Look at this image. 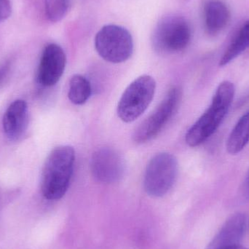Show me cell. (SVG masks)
<instances>
[{"instance_id":"6da1fadb","label":"cell","mask_w":249,"mask_h":249,"mask_svg":"<svg viewBox=\"0 0 249 249\" xmlns=\"http://www.w3.org/2000/svg\"><path fill=\"white\" fill-rule=\"evenodd\" d=\"M233 83L225 80L218 86L207 110L189 129L186 142L192 147L204 143L219 128L232 105L235 96Z\"/></svg>"},{"instance_id":"7a4b0ae2","label":"cell","mask_w":249,"mask_h":249,"mask_svg":"<svg viewBox=\"0 0 249 249\" xmlns=\"http://www.w3.org/2000/svg\"><path fill=\"white\" fill-rule=\"evenodd\" d=\"M75 162V152L70 146L55 147L45 161L41 189L45 198L56 200L64 197L70 187Z\"/></svg>"},{"instance_id":"3957f363","label":"cell","mask_w":249,"mask_h":249,"mask_svg":"<svg viewBox=\"0 0 249 249\" xmlns=\"http://www.w3.org/2000/svg\"><path fill=\"white\" fill-rule=\"evenodd\" d=\"M191 38L192 29L188 21L179 15L168 14L157 23L152 42L158 52L174 53L185 49Z\"/></svg>"},{"instance_id":"277c9868","label":"cell","mask_w":249,"mask_h":249,"mask_svg":"<svg viewBox=\"0 0 249 249\" xmlns=\"http://www.w3.org/2000/svg\"><path fill=\"white\" fill-rule=\"evenodd\" d=\"M95 48L105 61L119 64L131 56L133 52V37L124 26L105 25L95 36Z\"/></svg>"},{"instance_id":"5b68a950","label":"cell","mask_w":249,"mask_h":249,"mask_svg":"<svg viewBox=\"0 0 249 249\" xmlns=\"http://www.w3.org/2000/svg\"><path fill=\"white\" fill-rule=\"evenodd\" d=\"M156 89L155 79L143 75L132 82L124 90L118 106V115L124 123L139 118L152 102Z\"/></svg>"},{"instance_id":"8992f818","label":"cell","mask_w":249,"mask_h":249,"mask_svg":"<svg viewBox=\"0 0 249 249\" xmlns=\"http://www.w3.org/2000/svg\"><path fill=\"white\" fill-rule=\"evenodd\" d=\"M177 174V158L167 152L158 154L146 166L143 178L145 191L152 197H162L172 188Z\"/></svg>"},{"instance_id":"52a82bcc","label":"cell","mask_w":249,"mask_h":249,"mask_svg":"<svg viewBox=\"0 0 249 249\" xmlns=\"http://www.w3.org/2000/svg\"><path fill=\"white\" fill-rule=\"evenodd\" d=\"M181 99V89L178 87L172 88L153 113L151 114L135 130L133 141L136 143H145L158 136L175 115Z\"/></svg>"},{"instance_id":"ba28073f","label":"cell","mask_w":249,"mask_h":249,"mask_svg":"<svg viewBox=\"0 0 249 249\" xmlns=\"http://www.w3.org/2000/svg\"><path fill=\"white\" fill-rule=\"evenodd\" d=\"M90 170L98 181L112 184L120 181L124 177V159L115 149L107 146L101 147L92 155Z\"/></svg>"},{"instance_id":"9c48e42d","label":"cell","mask_w":249,"mask_h":249,"mask_svg":"<svg viewBox=\"0 0 249 249\" xmlns=\"http://www.w3.org/2000/svg\"><path fill=\"white\" fill-rule=\"evenodd\" d=\"M65 53L61 46L49 44L42 52L38 69V80L42 86L51 87L59 81L66 67Z\"/></svg>"},{"instance_id":"30bf717a","label":"cell","mask_w":249,"mask_h":249,"mask_svg":"<svg viewBox=\"0 0 249 249\" xmlns=\"http://www.w3.org/2000/svg\"><path fill=\"white\" fill-rule=\"evenodd\" d=\"M247 227V219L243 213L231 216L224 224L216 236L206 249H230L240 246Z\"/></svg>"},{"instance_id":"8fae6325","label":"cell","mask_w":249,"mask_h":249,"mask_svg":"<svg viewBox=\"0 0 249 249\" xmlns=\"http://www.w3.org/2000/svg\"><path fill=\"white\" fill-rule=\"evenodd\" d=\"M28 122V107L23 100H16L7 108L3 117V129L7 138L16 140L24 133Z\"/></svg>"},{"instance_id":"7c38bea8","label":"cell","mask_w":249,"mask_h":249,"mask_svg":"<svg viewBox=\"0 0 249 249\" xmlns=\"http://www.w3.org/2000/svg\"><path fill=\"white\" fill-rule=\"evenodd\" d=\"M203 19L209 35H217L229 23L231 12L225 3L220 0H208L203 7Z\"/></svg>"},{"instance_id":"4fadbf2b","label":"cell","mask_w":249,"mask_h":249,"mask_svg":"<svg viewBox=\"0 0 249 249\" xmlns=\"http://www.w3.org/2000/svg\"><path fill=\"white\" fill-rule=\"evenodd\" d=\"M249 143V110L246 112L232 129L227 141L228 153L237 155Z\"/></svg>"},{"instance_id":"5bb4252c","label":"cell","mask_w":249,"mask_h":249,"mask_svg":"<svg viewBox=\"0 0 249 249\" xmlns=\"http://www.w3.org/2000/svg\"><path fill=\"white\" fill-rule=\"evenodd\" d=\"M249 48V20L241 28L219 61L220 67L228 65Z\"/></svg>"},{"instance_id":"9a60e30c","label":"cell","mask_w":249,"mask_h":249,"mask_svg":"<svg viewBox=\"0 0 249 249\" xmlns=\"http://www.w3.org/2000/svg\"><path fill=\"white\" fill-rule=\"evenodd\" d=\"M90 82L84 76L75 74L71 77L69 87L68 97L76 105H84L91 96Z\"/></svg>"},{"instance_id":"2e32d148","label":"cell","mask_w":249,"mask_h":249,"mask_svg":"<svg viewBox=\"0 0 249 249\" xmlns=\"http://www.w3.org/2000/svg\"><path fill=\"white\" fill-rule=\"evenodd\" d=\"M45 13L51 22L60 21L68 13L70 0H45Z\"/></svg>"},{"instance_id":"e0dca14e","label":"cell","mask_w":249,"mask_h":249,"mask_svg":"<svg viewBox=\"0 0 249 249\" xmlns=\"http://www.w3.org/2000/svg\"><path fill=\"white\" fill-rule=\"evenodd\" d=\"M12 6L10 0H0V23L10 18Z\"/></svg>"},{"instance_id":"ac0fdd59","label":"cell","mask_w":249,"mask_h":249,"mask_svg":"<svg viewBox=\"0 0 249 249\" xmlns=\"http://www.w3.org/2000/svg\"><path fill=\"white\" fill-rule=\"evenodd\" d=\"M10 64L8 63L0 66V86L3 85L10 72Z\"/></svg>"},{"instance_id":"d6986e66","label":"cell","mask_w":249,"mask_h":249,"mask_svg":"<svg viewBox=\"0 0 249 249\" xmlns=\"http://www.w3.org/2000/svg\"><path fill=\"white\" fill-rule=\"evenodd\" d=\"M243 195L247 200H249V171L243 187Z\"/></svg>"},{"instance_id":"ffe728a7","label":"cell","mask_w":249,"mask_h":249,"mask_svg":"<svg viewBox=\"0 0 249 249\" xmlns=\"http://www.w3.org/2000/svg\"><path fill=\"white\" fill-rule=\"evenodd\" d=\"M230 249H249L246 248V247H242V246H238V247H234V248Z\"/></svg>"}]
</instances>
